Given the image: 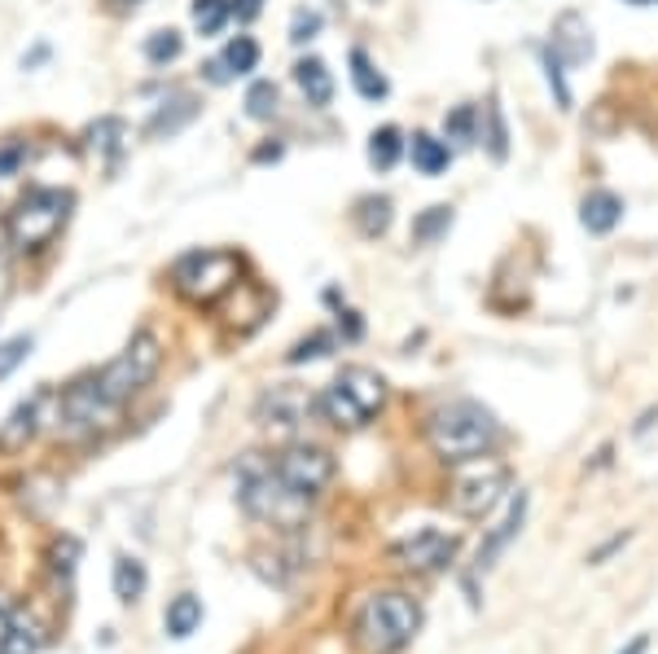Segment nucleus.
Returning a JSON list of instances; mask_svg holds the SVG:
<instances>
[{
	"label": "nucleus",
	"instance_id": "1",
	"mask_svg": "<svg viewBox=\"0 0 658 654\" xmlns=\"http://www.w3.org/2000/svg\"><path fill=\"white\" fill-rule=\"evenodd\" d=\"M426 440H430V449H434L439 462L461 466V462L488 457L501 444V422H496V413L488 404L461 395V400L439 404L426 417Z\"/></svg>",
	"mask_w": 658,
	"mask_h": 654
},
{
	"label": "nucleus",
	"instance_id": "2",
	"mask_svg": "<svg viewBox=\"0 0 658 654\" xmlns=\"http://www.w3.org/2000/svg\"><path fill=\"white\" fill-rule=\"evenodd\" d=\"M238 501H242V510L251 518H260V523H268L277 531L303 527L312 505H316V496L290 488L281 479V470L273 466V457H264V453H246L238 462Z\"/></svg>",
	"mask_w": 658,
	"mask_h": 654
},
{
	"label": "nucleus",
	"instance_id": "3",
	"mask_svg": "<svg viewBox=\"0 0 658 654\" xmlns=\"http://www.w3.org/2000/svg\"><path fill=\"white\" fill-rule=\"evenodd\" d=\"M387 378L369 365H343L320 391V417L339 430H360L387 408Z\"/></svg>",
	"mask_w": 658,
	"mask_h": 654
},
{
	"label": "nucleus",
	"instance_id": "4",
	"mask_svg": "<svg viewBox=\"0 0 658 654\" xmlns=\"http://www.w3.org/2000/svg\"><path fill=\"white\" fill-rule=\"evenodd\" d=\"M71 206H75V193L71 189H53V185H36L18 198V206L10 211V247L18 255H40L45 247H53V238L66 229L71 221Z\"/></svg>",
	"mask_w": 658,
	"mask_h": 654
},
{
	"label": "nucleus",
	"instance_id": "5",
	"mask_svg": "<svg viewBox=\"0 0 658 654\" xmlns=\"http://www.w3.org/2000/svg\"><path fill=\"white\" fill-rule=\"evenodd\" d=\"M417 628H421V606L408 593H400V589L374 593L356 611V624H352L356 645L369 650V654H395V650H404L417 637Z\"/></svg>",
	"mask_w": 658,
	"mask_h": 654
},
{
	"label": "nucleus",
	"instance_id": "6",
	"mask_svg": "<svg viewBox=\"0 0 658 654\" xmlns=\"http://www.w3.org/2000/svg\"><path fill=\"white\" fill-rule=\"evenodd\" d=\"M242 277V260L233 251H189L172 264V286L180 299L198 303V307H211L219 303Z\"/></svg>",
	"mask_w": 658,
	"mask_h": 654
},
{
	"label": "nucleus",
	"instance_id": "7",
	"mask_svg": "<svg viewBox=\"0 0 658 654\" xmlns=\"http://www.w3.org/2000/svg\"><path fill=\"white\" fill-rule=\"evenodd\" d=\"M159 365H163V343L150 335V330H141V335H132V343L110 361L101 374H92V382H97V391L115 404V408H124L132 395H141L150 382H154V374H159Z\"/></svg>",
	"mask_w": 658,
	"mask_h": 654
},
{
	"label": "nucleus",
	"instance_id": "8",
	"mask_svg": "<svg viewBox=\"0 0 658 654\" xmlns=\"http://www.w3.org/2000/svg\"><path fill=\"white\" fill-rule=\"evenodd\" d=\"M509 492V466L501 457H474V462H461L453 466V479H448V505L453 514L461 518H488Z\"/></svg>",
	"mask_w": 658,
	"mask_h": 654
},
{
	"label": "nucleus",
	"instance_id": "9",
	"mask_svg": "<svg viewBox=\"0 0 658 654\" xmlns=\"http://www.w3.org/2000/svg\"><path fill=\"white\" fill-rule=\"evenodd\" d=\"M255 417L264 430H273L277 440H303L307 426L320 422V395L299 387V382H281V387H268L255 404Z\"/></svg>",
	"mask_w": 658,
	"mask_h": 654
},
{
	"label": "nucleus",
	"instance_id": "10",
	"mask_svg": "<svg viewBox=\"0 0 658 654\" xmlns=\"http://www.w3.org/2000/svg\"><path fill=\"white\" fill-rule=\"evenodd\" d=\"M115 404H110L92 378H79L62 391L58 400V435L66 444H84V440H97L101 430H110V422H115Z\"/></svg>",
	"mask_w": 658,
	"mask_h": 654
},
{
	"label": "nucleus",
	"instance_id": "11",
	"mask_svg": "<svg viewBox=\"0 0 658 654\" xmlns=\"http://www.w3.org/2000/svg\"><path fill=\"white\" fill-rule=\"evenodd\" d=\"M457 550H461V540H457L453 531H444V527H421V531H413V536H404V540L395 544L391 558H395L404 571L430 576V571L453 567Z\"/></svg>",
	"mask_w": 658,
	"mask_h": 654
},
{
	"label": "nucleus",
	"instance_id": "12",
	"mask_svg": "<svg viewBox=\"0 0 658 654\" xmlns=\"http://www.w3.org/2000/svg\"><path fill=\"white\" fill-rule=\"evenodd\" d=\"M273 466L281 470V479H286L290 488H299V492H307V496H320V492L329 488V479H334V457H329L320 444H303V440L286 444V449L273 457Z\"/></svg>",
	"mask_w": 658,
	"mask_h": 654
},
{
	"label": "nucleus",
	"instance_id": "13",
	"mask_svg": "<svg viewBox=\"0 0 658 654\" xmlns=\"http://www.w3.org/2000/svg\"><path fill=\"white\" fill-rule=\"evenodd\" d=\"M548 49H554L567 66H584L593 53H597V40H593V27L580 10H562L554 18V32H548Z\"/></svg>",
	"mask_w": 658,
	"mask_h": 654
},
{
	"label": "nucleus",
	"instance_id": "14",
	"mask_svg": "<svg viewBox=\"0 0 658 654\" xmlns=\"http://www.w3.org/2000/svg\"><path fill=\"white\" fill-rule=\"evenodd\" d=\"M40 650V628L18 611L10 593H0V654H36Z\"/></svg>",
	"mask_w": 658,
	"mask_h": 654
},
{
	"label": "nucleus",
	"instance_id": "15",
	"mask_svg": "<svg viewBox=\"0 0 658 654\" xmlns=\"http://www.w3.org/2000/svg\"><path fill=\"white\" fill-rule=\"evenodd\" d=\"M527 505H531V496L518 488L514 496H509V505H505V518L483 536V544H479V567H492L505 550H509V540L522 531V523H527Z\"/></svg>",
	"mask_w": 658,
	"mask_h": 654
},
{
	"label": "nucleus",
	"instance_id": "16",
	"mask_svg": "<svg viewBox=\"0 0 658 654\" xmlns=\"http://www.w3.org/2000/svg\"><path fill=\"white\" fill-rule=\"evenodd\" d=\"M619 221H623V198H619L615 189H589V193L580 198V225H584L593 238L615 234Z\"/></svg>",
	"mask_w": 658,
	"mask_h": 654
},
{
	"label": "nucleus",
	"instance_id": "17",
	"mask_svg": "<svg viewBox=\"0 0 658 654\" xmlns=\"http://www.w3.org/2000/svg\"><path fill=\"white\" fill-rule=\"evenodd\" d=\"M40 404H45V391L40 395H31V400H23L10 417H5V426H0V453H23L31 440H36V430H40Z\"/></svg>",
	"mask_w": 658,
	"mask_h": 654
},
{
	"label": "nucleus",
	"instance_id": "18",
	"mask_svg": "<svg viewBox=\"0 0 658 654\" xmlns=\"http://www.w3.org/2000/svg\"><path fill=\"white\" fill-rule=\"evenodd\" d=\"M294 84L316 111H325V105L334 101V71H329L320 58H299L294 62Z\"/></svg>",
	"mask_w": 658,
	"mask_h": 654
},
{
	"label": "nucleus",
	"instance_id": "19",
	"mask_svg": "<svg viewBox=\"0 0 658 654\" xmlns=\"http://www.w3.org/2000/svg\"><path fill=\"white\" fill-rule=\"evenodd\" d=\"M408 159L421 176H444L448 163H453V146L444 137H434V133H413L408 141Z\"/></svg>",
	"mask_w": 658,
	"mask_h": 654
},
{
	"label": "nucleus",
	"instance_id": "20",
	"mask_svg": "<svg viewBox=\"0 0 658 654\" xmlns=\"http://www.w3.org/2000/svg\"><path fill=\"white\" fill-rule=\"evenodd\" d=\"M198 97L193 92H176L172 101H163L159 111H154V120H150V137H176L189 120H198Z\"/></svg>",
	"mask_w": 658,
	"mask_h": 654
},
{
	"label": "nucleus",
	"instance_id": "21",
	"mask_svg": "<svg viewBox=\"0 0 658 654\" xmlns=\"http://www.w3.org/2000/svg\"><path fill=\"white\" fill-rule=\"evenodd\" d=\"M479 133H483V111H479V105L461 101V105H453V111L444 115V141H448L453 150L479 146Z\"/></svg>",
	"mask_w": 658,
	"mask_h": 654
},
{
	"label": "nucleus",
	"instance_id": "22",
	"mask_svg": "<svg viewBox=\"0 0 658 654\" xmlns=\"http://www.w3.org/2000/svg\"><path fill=\"white\" fill-rule=\"evenodd\" d=\"M352 221H356L360 238H382V234L391 229V221H395V202H391L387 193H369V198L356 202Z\"/></svg>",
	"mask_w": 658,
	"mask_h": 654
},
{
	"label": "nucleus",
	"instance_id": "23",
	"mask_svg": "<svg viewBox=\"0 0 658 654\" xmlns=\"http://www.w3.org/2000/svg\"><path fill=\"white\" fill-rule=\"evenodd\" d=\"M453 225H457V211H453L448 202L426 206L417 221H413V247H434V242H444Z\"/></svg>",
	"mask_w": 658,
	"mask_h": 654
},
{
	"label": "nucleus",
	"instance_id": "24",
	"mask_svg": "<svg viewBox=\"0 0 658 654\" xmlns=\"http://www.w3.org/2000/svg\"><path fill=\"white\" fill-rule=\"evenodd\" d=\"M352 88L365 97V101H382L387 92H391V79L378 71V62L365 53V49H352Z\"/></svg>",
	"mask_w": 658,
	"mask_h": 654
},
{
	"label": "nucleus",
	"instance_id": "25",
	"mask_svg": "<svg viewBox=\"0 0 658 654\" xmlns=\"http://www.w3.org/2000/svg\"><path fill=\"white\" fill-rule=\"evenodd\" d=\"M404 150H408V141H404V133L395 124H382V128L369 133V167L374 172H391L404 159Z\"/></svg>",
	"mask_w": 658,
	"mask_h": 654
},
{
	"label": "nucleus",
	"instance_id": "26",
	"mask_svg": "<svg viewBox=\"0 0 658 654\" xmlns=\"http://www.w3.org/2000/svg\"><path fill=\"white\" fill-rule=\"evenodd\" d=\"M479 141L488 146V154L496 163L509 159V128H505V111H501L496 97H488V105H483V133H479Z\"/></svg>",
	"mask_w": 658,
	"mask_h": 654
},
{
	"label": "nucleus",
	"instance_id": "27",
	"mask_svg": "<svg viewBox=\"0 0 658 654\" xmlns=\"http://www.w3.org/2000/svg\"><path fill=\"white\" fill-rule=\"evenodd\" d=\"M198 624H202V602H198L193 593H180V598L167 606V615H163V628H167V637H176V641L193 637Z\"/></svg>",
	"mask_w": 658,
	"mask_h": 654
},
{
	"label": "nucleus",
	"instance_id": "28",
	"mask_svg": "<svg viewBox=\"0 0 658 654\" xmlns=\"http://www.w3.org/2000/svg\"><path fill=\"white\" fill-rule=\"evenodd\" d=\"M124 137H128L124 120H97V124L88 128V150H92V154H101L105 163H119V154H124Z\"/></svg>",
	"mask_w": 658,
	"mask_h": 654
},
{
	"label": "nucleus",
	"instance_id": "29",
	"mask_svg": "<svg viewBox=\"0 0 658 654\" xmlns=\"http://www.w3.org/2000/svg\"><path fill=\"white\" fill-rule=\"evenodd\" d=\"M540 71H544V84H548V92H554V105L558 111H571L575 105V97H571V84H567V62L554 53V49H540Z\"/></svg>",
	"mask_w": 658,
	"mask_h": 654
},
{
	"label": "nucleus",
	"instance_id": "30",
	"mask_svg": "<svg viewBox=\"0 0 658 654\" xmlns=\"http://www.w3.org/2000/svg\"><path fill=\"white\" fill-rule=\"evenodd\" d=\"M277 111H281V88H277L273 79H255V84L246 88V120L273 124Z\"/></svg>",
	"mask_w": 658,
	"mask_h": 654
},
{
	"label": "nucleus",
	"instance_id": "31",
	"mask_svg": "<svg viewBox=\"0 0 658 654\" xmlns=\"http://www.w3.org/2000/svg\"><path fill=\"white\" fill-rule=\"evenodd\" d=\"M219 66L229 71V79L251 75V71L260 66V45H255V36H233V40L225 45V53H219Z\"/></svg>",
	"mask_w": 658,
	"mask_h": 654
},
{
	"label": "nucleus",
	"instance_id": "32",
	"mask_svg": "<svg viewBox=\"0 0 658 654\" xmlns=\"http://www.w3.org/2000/svg\"><path fill=\"white\" fill-rule=\"evenodd\" d=\"M189 14H193L198 36H219L233 18V0H193Z\"/></svg>",
	"mask_w": 658,
	"mask_h": 654
},
{
	"label": "nucleus",
	"instance_id": "33",
	"mask_svg": "<svg viewBox=\"0 0 658 654\" xmlns=\"http://www.w3.org/2000/svg\"><path fill=\"white\" fill-rule=\"evenodd\" d=\"M141 593H145V567H141V558L119 554V558H115V598H119L124 606H132Z\"/></svg>",
	"mask_w": 658,
	"mask_h": 654
},
{
	"label": "nucleus",
	"instance_id": "34",
	"mask_svg": "<svg viewBox=\"0 0 658 654\" xmlns=\"http://www.w3.org/2000/svg\"><path fill=\"white\" fill-rule=\"evenodd\" d=\"M185 53V36L176 32V27H163V32H154L150 40H145V62L150 66H167V62H176Z\"/></svg>",
	"mask_w": 658,
	"mask_h": 654
},
{
	"label": "nucleus",
	"instance_id": "35",
	"mask_svg": "<svg viewBox=\"0 0 658 654\" xmlns=\"http://www.w3.org/2000/svg\"><path fill=\"white\" fill-rule=\"evenodd\" d=\"M334 352V335H325V330H312L307 339H299L294 348H290V365H303V361H320V356H329Z\"/></svg>",
	"mask_w": 658,
	"mask_h": 654
},
{
	"label": "nucleus",
	"instance_id": "36",
	"mask_svg": "<svg viewBox=\"0 0 658 654\" xmlns=\"http://www.w3.org/2000/svg\"><path fill=\"white\" fill-rule=\"evenodd\" d=\"M27 356H31V339H27V335L5 339V343H0V378H10Z\"/></svg>",
	"mask_w": 658,
	"mask_h": 654
},
{
	"label": "nucleus",
	"instance_id": "37",
	"mask_svg": "<svg viewBox=\"0 0 658 654\" xmlns=\"http://www.w3.org/2000/svg\"><path fill=\"white\" fill-rule=\"evenodd\" d=\"M320 36V14L316 10H294L290 18V45H307Z\"/></svg>",
	"mask_w": 658,
	"mask_h": 654
},
{
	"label": "nucleus",
	"instance_id": "38",
	"mask_svg": "<svg viewBox=\"0 0 658 654\" xmlns=\"http://www.w3.org/2000/svg\"><path fill=\"white\" fill-rule=\"evenodd\" d=\"M23 163H27V141H5V146H0V180L14 176Z\"/></svg>",
	"mask_w": 658,
	"mask_h": 654
},
{
	"label": "nucleus",
	"instance_id": "39",
	"mask_svg": "<svg viewBox=\"0 0 658 654\" xmlns=\"http://www.w3.org/2000/svg\"><path fill=\"white\" fill-rule=\"evenodd\" d=\"M339 330H343V339H352V343H356V339L365 335V325H360V316H356L352 307H343V312H339Z\"/></svg>",
	"mask_w": 658,
	"mask_h": 654
},
{
	"label": "nucleus",
	"instance_id": "40",
	"mask_svg": "<svg viewBox=\"0 0 658 654\" xmlns=\"http://www.w3.org/2000/svg\"><path fill=\"white\" fill-rule=\"evenodd\" d=\"M264 14V0H233V18L238 23H255Z\"/></svg>",
	"mask_w": 658,
	"mask_h": 654
},
{
	"label": "nucleus",
	"instance_id": "41",
	"mask_svg": "<svg viewBox=\"0 0 658 654\" xmlns=\"http://www.w3.org/2000/svg\"><path fill=\"white\" fill-rule=\"evenodd\" d=\"M268 159H281V146H264V150H255V163H268Z\"/></svg>",
	"mask_w": 658,
	"mask_h": 654
},
{
	"label": "nucleus",
	"instance_id": "42",
	"mask_svg": "<svg viewBox=\"0 0 658 654\" xmlns=\"http://www.w3.org/2000/svg\"><path fill=\"white\" fill-rule=\"evenodd\" d=\"M645 645H649V637H636V641H632V645H628V650H619V654H641V650H645Z\"/></svg>",
	"mask_w": 658,
	"mask_h": 654
},
{
	"label": "nucleus",
	"instance_id": "43",
	"mask_svg": "<svg viewBox=\"0 0 658 654\" xmlns=\"http://www.w3.org/2000/svg\"><path fill=\"white\" fill-rule=\"evenodd\" d=\"M628 5H636V10H649V5H658V0H628Z\"/></svg>",
	"mask_w": 658,
	"mask_h": 654
},
{
	"label": "nucleus",
	"instance_id": "44",
	"mask_svg": "<svg viewBox=\"0 0 658 654\" xmlns=\"http://www.w3.org/2000/svg\"><path fill=\"white\" fill-rule=\"evenodd\" d=\"M0 247H10V229L5 225H0Z\"/></svg>",
	"mask_w": 658,
	"mask_h": 654
},
{
	"label": "nucleus",
	"instance_id": "45",
	"mask_svg": "<svg viewBox=\"0 0 658 654\" xmlns=\"http://www.w3.org/2000/svg\"><path fill=\"white\" fill-rule=\"evenodd\" d=\"M119 5H141V0H119Z\"/></svg>",
	"mask_w": 658,
	"mask_h": 654
},
{
	"label": "nucleus",
	"instance_id": "46",
	"mask_svg": "<svg viewBox=\"0 0 658 654\" xmlns=\"http://www.w3.org/2000/svg\"><path fill=\"white\" fill-rule=\"evenodd\" d=\"M369 5H382V0H369Z\"/></svg>",
	"mask_w": 658,
	"mask_h": 654
}]
</instances>
